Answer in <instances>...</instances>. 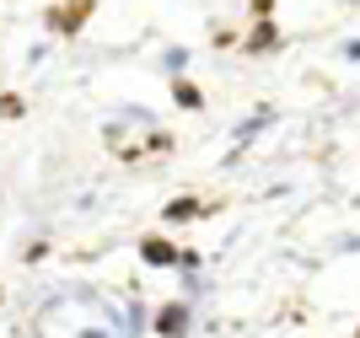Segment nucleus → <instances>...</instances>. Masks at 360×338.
Here are the masks:
<instances>
[{"instance_id":"nucleus-7","label":"nucleus","mask_w":360,"mask_h":338,"mask_svg":"<svg viewBox=\"0 0 360 338\" xmlns=\"http://www.w3.org/2000/svg\"><path fill=\"white\" fill-rule=\"evenodd\" d=\"M27 113V97L22 91H0V118H22Z\"/></svg>"},{"instance_id":"nucleus-4","label":"nucleus","mask_w":360,"mask_h":338,"mask_svg":"<svg viewBox=\"0 0 360 338\" xmlns=\"http://www.w3.org/2000/svg\"><path fill=\"white\" fill-rule=\"evenodd\" d=\"M269 48H280V27H274V16H253V32H248L242 54H269Z\"/></svg>"},{"instance_id":"nucleus-8","label":"nucleus","mask_w":360,"mask_h":338,"mask_svg":"<svg viewBox=\"0 0 360 338\" xmlns=\"http://www.w3.org/2000/svg\"><path fill=\"white\" fill-rule=\"evenodd\" d=\"M248 11L253 16H274V0H248Z\"/></svg>"},{"instance_id":"nucleus-1","label":"nucleus","mask_w":360,"mask_h":338,"mask_svg":"<svg viewBox=\"0 0 360 338\" xmlns=\"http://www.w3.org/2000/svg\"><path fill=\"white\" fill-rule=\"evenodd\" d=\"M91 16H97V0H54V6H44V32L49 38H75Z\"/></svg>"},{"instance_id":"nucleus-3","label":"nucleus","mask_w":360,"mask_h":338,"mask_svg":"<svg viewBox=\"0 0 360 338\" xmlns=\"http://www.w3.org/2000/svg\"><path fill=\"white\" fill-rule=\"evenodd\" d=\"M188 323H194L188 301H167V306L156 311V323H150V327H156L162 338H183V333H188Z\"/></svg>"},{"instance_id":"nucleus-9","label":"nucleus","mask_w":360,"mask_h":338,"mask_svg":"<svg viewBox=\"0 0 360 338\" xmlns=\"http://www.w3.org/2000/svg\"><path fill=\"white\" fill-rule=\"evenodd\" d=\"M0 301H6V290H0Z\"/></svg>"},{"instance_id":"nucleus-6","label":"nucleus","mask_w":360,"mask_h":338,"mask_svg":"<svg viewBox=\"0 0 360 338\" xmlns=\"http://www.w3.org/2000/svg\"><path fill=\"white\" fill-rule=\"evenodd\" d=\"M172 103L188 108V113H199V108H205V91H199L194 81H183V75H178V81H172Z\"/></svg>"},{"instance_id":"nucleus-5","label":"nucleus","mask_w":360,"mask_h":338,"mask_svg":"<svg viewBox=\"0 0 360 338\" xmlns=\"http://www.w3.org/2000/svg\"><path fill=\"white\" fill-rule=\"evenodd\" d=\"M205 209H210V204H199L194 193H183V199H167V209H162V221H167V226H183V221H199V215H205Z\"/></svg>"},{"instance_id":"nucleus-2","label":"nucleus","mask_w":360,"mask_h":338,"mask_svg":"<svg viewBox=\"0 0 360 338\" xmlns=\"http://www.w3.org/2000/svg\"><path fill=\"white\" fill-rule=\"evenodd\" d=\"M140 258H146V264H156V268H172V264L194 268V264H199L194 252H178L172 242H167V236H146V242H140Z\"/></svg>"},{"instance_id":"nucleus-10","label":"nucleus","mask_w":360,"mask_h":338,"mask_svg":"<svg viewBox=\"0 0 360 338\" xmlns=\"http://www.w3.org/2000/svg\"><path fill=\"white\" fill-rule=\"evenodd\" d=\"M355 338H360V327H355Z\"/></svg>"}]
</instances>
